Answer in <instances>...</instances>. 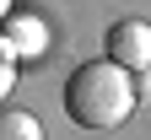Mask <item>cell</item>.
Returning a JSON list of instances; mask_svg holds the SVG:
<instances>
[{"label": "cell", "mask_w": 151, "mask_h": 140, "mask_svg": "<svg viewBox=\"0 0 151 140\" xmlns=\"http://www.w3.org/2000/svg\"><path fill=\"white\" fill-rule=\"evenodd\" d=\"M135 75L113 59H86V65L70 70V86H65V113L76 129H119L129 113H135Z\"/></svg>", "instance_id": "cell-1"}, {"label": "cell", "mask_w": 151, "mask_h": 140, "mask_svg": "<svg viewBox=\"0 0 151 140\" xmlns=\"http://www.w3.org/2000/svg\"><path fill=\"white\" fill-rule=\"evenodd\" d=\"M108 59H113V65H124L129 75L151 70V22H140V16L113 22V27H108Z\"/></svg>", "instance_id": "cell-2"}, {"label": "cell", "mask_w": 151, "mask_h": 140, "mask_svg": "<svg viewBox=\"0 0 151 140\" xmlns=\"http://www.w3.org/2000/svg\"><path fill=\"white\" fill-rule=\"evenodd\" d=\"M43 49H49L43 22H32V16H6V27H0V54L6 59H38Z\"/></svg>", "instance_id": "cell-3"}, {"label": "cell", "mask_w": 151, "mask_h": 140, "mask_svg": "<svg viewBox=\"0 0 151 140\" xmlns=\"http://www.w3.org/2000/svg\"><path fill=\"white\" fill-rule=\"evenodd\" d=\"M0 140H43V124L27 108H0Z\"/></svg>", "instance_id": "cell-4"}, {"label": "cell", "mask_w": 151, "mask_h": 140, "mask_svg": "<svg viewBox=\"0 0 151 140\" xmlns=\"http://www.w3.org/2000/svg\"><path fill=\"white\" fill-rule=\"evenodd\" d=\"M11 86H16V65L0 54V103H6V92H11Z\"/></svg>", "instance_id": "cell-5"}, {"label": "cell", "mask_w": 151, "mask_h": 140, "mask_svg": "<svg viewBox=\"0 0 151 140\" xmlns=\"http://www.w3.org/2000/svg\"><path fill=\"white\" fill-rule=\"evenodd\" d=\"M135 97H151V70H140V75H135Z\"/></svg>", "instance_id": "cell-6"}, {"label": "cell", "mask_w": 151, "mask_h": 140, "mask_svg": "<svg viewBox=\"0 0 151 140\" xmlns=\"http://www.w3.org/2000/svg\"><path fill=\"white\" fill-rule=\"evenodd\" d=\"M6 16H11V0H0V22H6Z\"/></svg>", "instance_id": "cell-7"}]
</instances>
